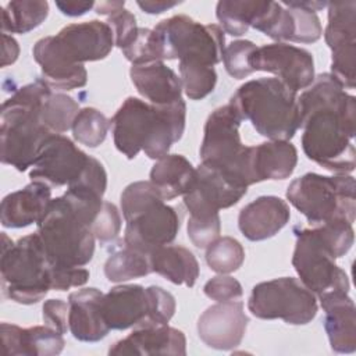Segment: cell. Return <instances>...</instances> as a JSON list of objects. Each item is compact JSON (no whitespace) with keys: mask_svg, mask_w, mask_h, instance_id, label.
<instances>
[{"mask_svg":"<svg viewBox=\"0 0 356 356\" xmlns=\"http://www.w3.org/2000/svg\"><path fill=\"white\" fill-rule=\"evenodd\" d=\"M302 149L306 157L335 174L356 167V99L330 72L318 74L298 96Z\"/></svg>","mask_w":356,"mask_h":356,"instance_id":"obj_1","label":"cell"},{"mask_svg":"<svg viewBox=\"0 0 356 356\" xmlns=\"http://www.w3.org/2000/svg\"><path fill=\"white\" fill-rule=\"evenodd\" d=\"M185 121L186 104L182 99L156 106L129 96L111 118L114 145L129 160L140 150L149 159L159 160L182 138Z\"/></svg>","mask_w":356,"mask_h":356,"instance_id":"obj_2","label":"cell"},{"mask_svg":"<svg viewBox=\"0 0 356 356\" xmlns=\"http://www.w3.org/2000/svg\"><path fill=\"white\" fill-rule=\"evenodd\" d=\"M51 88L36 79L19 88L1 104V163L24 172L35 163L43 143L53 135L42 121V108Z\"/></svg>","mask_w":356,"mask_h":356,"instance_id":"obj_3","label":"cell"},{"mask_svg":"<svg viewBox=\"0 0 356 356\" xmlns=\"http://www.w3.org/2000/svg\"><path fill=\"white\" fill-rule=\"evenodd\" d=\"M228 103L270 140H291L300 128L298 95L278 78L248 81Z\"/></svg>","mask_w":356,"mask_h":356,"instance_id":"obj_4","label":"cell"},{"mask_svg":"<svg viewBox=\"0 0 356 356\" xmlns=\"http://www.w3.org/2000/svg\"><path fill=\"white\" fill-rule=\"evenodd\" d=\"M120 203L127 222L124 243L128 248L149 256L175 239L181 217L174 207L164 203L150 181H136L125 186Z\"/></svg>","mask_w":356,"mask_h":356,"instance_id":"obj_5","label":"cell"},{"mask_svg":"<svg viewBox=\"0 0 356 356\" xmlns=\"http://www.w3.org/2000/svg\"><path fill=\"white\" fill-rule=\"evenodd\" d=\"M93 220L89 210L65 193L51 200L36 234L54 266L82 267L93 259Z\"/></svg>","mask_w":356,"mask_h":356,"instance_id":"obj_6","label":"cell"},{"mask_svg":"<svg viewBox=\"0 0 356 356\" xmlns=\"http://www.w3.org/2000/svg\"><path fill=\"white\" fill-rule=\"evenodd\" d=\"M50 261L39 235L31 234L13 242L1 232V291L19 305L40 302L51 289Z\"/></svg>","mask_w":356,"mask_h":356,"instance_id":"obj_7","label":"cell"},{"mask_svg":"<svg viewBox=\"0 0 356 356\" xmlns=\"http://www.w3.org/2000/svg\"><path fill=\"white\" fill-rule=\"evenodd\" d=\"M286 199L314 225L335 220L353 224L356 217L355 178L352 175L327 177L307 172L288 185Z\"/></svg>","mask_w":356,"mask_h":356,"instance_id":"obj_8","label":"cell"},{"mask_svg":"<svg viewBox=\"0 0 356 356\" xmlns=\"http://www.w3.org/2000/svg\"><path fill=\"white\" fill-rule=\"evenodd\" d=\"M242 118L228 103L207 117L200 145L202 163L218 170L232 184L248 188L253 185L250 150L241 140Z\"/></svg>","mask_w":356,"mask_h":356,"instance_id":"obj_9","label":"cell"},{"mask_svg":"<svg viewBox=\"0 0 356 356\" xmlns=\"http://www.w3.org/2000/svg\"><path fill=\"white\" fill-rule=\"evenodd\" d=\"M175 309V298L157 285H117L102 299L106 324L118 331L168 324Z\"/></svg>","mask_w":356,"mask_h":356,"instance_id":"obj_10","label":"cell"},{"mask_svg":"<svg viewBox=\"0 0 356 356\" xmlns=\"http://www.w3.org/2000/svg\"><path fill=\"white\" fill-rule=\"evenodd\" d=\"M161 42L164 60H179L214 67L222 61L225 32L216 24H200L178 14L153 28Z\"/></svg>","mask_w":356,"mask_h":356,"instance_id":"obj_11","label":"cell"},{"mask_svg":"<svg viewBox=\"0 0 356 356\" xmlns=\"http://www.w3.org/2000/svg\"><path fill=\"white\" fill-rule=\"evenodd\" d=\"M293 234L292 266L302 284L318 299L331 293H349V278L335 263L337 256L318 228L295 227Z\"/></svg>","mask_w":356,"mask_h":356,"instance_id":"obj_12","label":"cell"},{"mask_svg":"<svg viewBox=\"0 0 356 356\" xmlns=\"http://www.w3.org/2000/svg\"><path fill=\"white\" fill-rule=\"evenodd\" d=\"M248 309L261 320L281 318L286 324L305 325L316 317L318 306L316 295L300 280L281 277L256 284Z\"/></svg>","mask_w":356,"mask_h":356,"instance_id":"obj_13","label":"cell"},{"mask_svg":"<svg viewBox=\"0 0 356 356\" xmlns=\"http://www.w3.org/2000/svg\"><path fill=\"white\" fill-rule=\"evenodd\" d=\"M324 39L331 50V72L345 89L356 82V1L328 3Z\"/></svg>","mask_w":356,"mask_h":356,"instance_id":"obj_14","label":"cell"},{"mask_svg":"<svg viewBox=\"0 0 356 356\" xmlns=\"http://www.w3.org/2000/svg\"><path fill=\"white\" fill-rule=\"evenodd\" d=\"M90 156L82 152L70 138L53 134L42 146L31 167L29 178L42 181L50 186H70L89 163Z\"/></svg>","mask_w":356,"mask_h":356,"instance_id":"obj_15","label":"cell"},{"mask_svg":"<svg viewBox=\"0 0 356 356\" xmlns=\"http://www.w3.org/2000/svg\"><path fill=\"white\" fill-rule=\"evenodd\" d=\"M250 67L253 71L277 75L295 92L309 88L316 76L310 51L280 42L256 47L250 56Z\"/></svg>","mask_w":356,"mask_h":356,"instance_id":"obj_16","label":"cell"},{"mask_svg":"<svg viewBox=\"0 0 356 356\" xmlns=\"http://www.w3.org/2000/svg\"><path fill=\"white\" fill-rule=\"evenodd\" d=\"M246 192L248 188L232 184L214 167L200 163L192 188L184 195V203L192 217H213L236 204Z\"/></svg>","mask_w":356,"mask_h":356,"instance_id":"obj_17","label":"cell"},{"mask_svg":"<svg viewBox=\"0 0 356 356\" xmlns=\"http://www.w3.org/2000/svg\"><path fill=\"white\" fill-rule=\"evenodd\" d=\"M53 39L61 54L74 64L103 60L115 44L110 25L97 19L70 24Z\"/></svg>","mask_w":356,"mask_h":356,"instance_id":"obj_18","label":"cell"},{"mask_svg":"<svg viewBox=\"0 0 356 356\" xmlns=\"http://www.w3.org/2000/svg\"><path fill=\"white\" fill-rule=\"evenodd\" d=\"M256 31L280 43H314L323 35L320 18L314 11L270 1Z\"/></svg>","mask_w":356,"mask_h":356,"instance_id":"obj_19","label":"cell"},{"mask_svg":"<svg viewBox=\"0 0 356 356\" xmlns=\"http://www.w3.org/2000/svg\"><path fill=\"white\" fill-rule=\"evenodd\" d=\"M249 317L239 300L218 302L197 318V334L204 345L217 350L236 348L246 332Z\"/></svg>","mask_w":356,"mask_h":356,"instance_id":"obj_20","label":"cell"},{"mask_svg":"<svg viewBox=\"0 0 356 356\" xmlns=\"http://www.w3.org/2000/svg\"><path fill=\"white\" fill-rule=\"evenodd\" d=\"M108 355H186L185 334L168 324L139 327L114 342Z\"/></svg>","mask_w":356,"mask_h":356,"instance_id":"obj_21","label":"cell"},{"mask_svg":"<svg viewBox=\"0 0 356 356\" xmlns=\"http://www.w3.org/2000/svg\"><path fill=\"white\" fill-rule=\"evenodd\" d=\"M291 210L278 196H259L238 216V228L249 241H264L277 235L289 221Z\"/></svg>","mask_w":356,"mask_h":356,"instance_id":"obj_22","label":"cell"},{"mask_svg":"<svg viewBox=\"0 0 356 356\" xmlns=\"http://www.w3.org/2000/svg\"><path fill=\"white\" fill-rule=\"evenodd\" d=\"M51 200V186L42 181H32L22 189L4 196L0 206L1 225L6 228H25L38 224Z\"/></svg>","mask_w":356,"mask_h":356,"instance_id":"obj_23","label":"cell"},{"mask_svg":"<svg viewBox=\"0 0 356 356\" xmlns=\"http://www.w3.org/2000/svg\"><path fill=\"white\" fill-rule=\"evenodd\" d=\"M103 292L97 288H83L68 296V327L72 337L82 342L103 339L110 328L102 310Z\"/></svg>","mask_w":356,"mask_h":356,"instance_id":"obj_24","label":"cell"},{"mask_svg":"<svg viewBox=\"0 0 356 356\" xmlns=\"http://www.w3.org/2000/svg\"><path fill=\"white\" fill-rule=\"evenodd\" d=\"M1 342L4 353L11 356H56L65 345L63 334L47 324L21 328L1 323Z\"/></svg>","mask_w":356,"mask_h":356,"instance_id":"obj_25","label":"cell"},{"mask_svg":"<svg viewBox=\"0 0 356 356\" xmlns=\"http://www.w3.org/2000/svg\"><path fill=\"white\" fill-rule=\"evenodd\" d=\"M32 54L42 68V78L51 89L72 90L83 88L88 82V71L83 64L68 61L57 49L53 36L39 39Z\"/></svg>","mask_w":356,"mask_h":356,"instance_id":"obj_26","label":"cell"},{"mask_svg":"<svg viewBox=\"0 0 356 356\" xmlns=\"http://www.w3.org/2000/svg\"><path fill=\"white\" fill-rule=\"evenodd\" d=\"M325 313L324 330L337 353L356 350V307L348 293H331L318 299Z\"/></svg>","mask_w":356,"mask_h":356,"instance_id":"obj_27","label":"cell"},{"mask_svg":"<svg viewBox=\"0 0 356 356\" xmlns=\"http://www.w3.org/2000/svg\"><path fill=\"white\" fill-rule=\"evenodd\" d=\"M129 76L139 95L152 104L165 106L182 99L181 78L163 61L132 65Z\"/></svg>","mask_w":356,"mask_h":356,"instance_id":"obj_28","label":"cell"},{"mask_svg":"<svg viewBox=\"0 0 356 356\" xmlns=\"http://www.w3.org/2000/svg\"><path fill=\"white\" fill-rule=\"evenodd\" d=\"M298 164V150L289 140H268L250 150V172L253 184L285 179Z\"/></svg>","mask_w":356,"mask_h":356,"instance_id":"obj_29","label":"cell"},{"mask_svg":"<svg viewBox=\"0 0 356 356\" xmlns=\"http://www.w3.org/2000/svg\"><path fill=\"white\" fill-rule=\"evenodd\" d=\"M196 168L182 154H165L150 170V182L163 200L184 196L192 188Z\"/></svg>","mask_w":356,"mask_h":356,"instance_id":"obj_30","label":"cell"},{"mask_svg":"<svg viewBox=\"0 0 356 356\" xmlns=\"http://www.w3.org/2000/svg\"><path fill=\"white\" fill-rule=\"evenodd\" d=\"M152 273H157L175 285L192 288L199 277L195 254L181 245H165L149 254Z\"/></svg>","mask_w":356,"mask_h":356,"instance_id":"obj_31","label":"cell"},{"mask_svg":"<svg viewBox=\"0 0 356 356\" xmlns=\"http://www.w3.org/2000/svg\"><path fill=\"white\" fill-rule=\"evenodd\" d=\"M49 15V3L43 0H13L1 8L3 33H28L42 25Z\"/></svg>","mask_w":356,"mask_h":356,"instance_id":"obj_32","label":"cell"},{"mask_svg":"<svg viewBox=\"0 0 356 356\" xmlns=\"http://www.w3.org/2000/svg\"><path fill=\"white\" fill-rule=\"evenodd\" d=\"M267 1L257 0H221L217 3L216 15L224 32L231 36H242L253 28Z\"/></svg>","mask_w":356,"mask_h":356,"instance_id":"obj_33","label":"cell"},{"mask_svg":"<svg viewBox=\"0 0 356 356\" xmlns=\"http://www.w3.org/2000/svg\"><path fill=\"white\" fill-rule=\"evenodd\" d=\"M152 273L149 256L128 248L124 241L122 246L114 248L104 263V275L111 282H124Z\"/></svg>","mask_w":356,"mask_h":356,"instance_id":"obj_34","label":"cell"},{"mask_svg":"<svg viewBox=\"0 0 356 356\" xmlns=\"http://www.w3.org/2000/svg\"><path fill=\"white\" fill-rule=\"evenodd\" d=\"M111 127V120H108L103 113L95 107L81 108L72 122V136L81 145L88 147L100 146Z\"/></svg>","mask_w":356,"mask_h":356,"instance_id":"obj_35","label":"cell"},{"mask_svg":"<svg viewBox=\"0 0 356 356\" xmlns=\"http://www.w3.org/2000/svg\"><path fill=\"white\" fill-rule=\"evenodd\" d=\"M245 260L242 243L232 236H218L206 248V263L218 274L236 271Z\"/></svg>","mask_w":356,"mask_h":356,"instance_id":"obj_36","label":"cell"},{"mask_svg":"<svg viewBox=\"0 0 356 356\" xmlns=\"http://www.w3.org/2000/svg\"><path fill=\"white\" fill-rule=\"evenodd\" d=\"M79 104L64 93H51L42 108V121L53 134H64L72 128Z\"/></svg>","mask_w":356,"mask_h":356,"instance_id":"obj_37","label":"cell"},{"mask_svg":"<svg viewBox=\"0 0 356 356\" xmlns=\"http://www.w3.org/2000/svg\"><path fill=\"white\" fill-rule=\"evenodd\" d=\"M182 90L191 100H202L209 96L217 83V72L214 67L179 61Z\"/></svg>","mask_w":356,"mask_h":356,"instance_id":"obj_38","label":"cell"},{"mask_svg":"<svg viewBox=\"0 0 356 356\" xmlns=\"http://www.w3.org/2000/svg\"><path fill=\"white\" fill-rule=\"evenodd\" d=\"M122 54L132 65L164 60L160 38L154 29L149 28H139L131 43L122 49Z\"/></svg>","mask_w":356,"mask_h":356,"instance_id":"obj_39","label":"cell"},{"mask_svg":"<svg viewBox=\"0 0 356 356\" xmlns=\"http://www.w3.org/2000/svg\"><path fill=\"white\" fill-rule=\"evenodd\" d=\"M256 44L250 40L239 39L231 42L222 54V63L225 71L235 79H243L253 74L250 67V56L256 50Z\"/></svg>","mask_w":356,"mask_h":356,"instance_id":"obj_40","label":"cell"},{"mask_svg":"<svg viewBox=\"0 0 356 356\" xmlns=\"http://www.w3.org/2000/svg\"><path fill=\"white\" fill-rule=\"evenodd\" d=\"M121 231V214L115 204L104 200L100 211L97 213L93 224L92 232L97 241L102 243L113 242Z\"/></svg>","mask_w":356,"mask_h":356,"instance_id":"obj_41","label":"cell"},{"mask_svg":"<svg viewBox=\"0 0 356 356\" xmlns=\"http://www.w3.org/2000/svg\"><path fill=\"white\" fill-rule=\"evenodd\" d=\"M188 236L191 242L199 248L206 249L211 242H214L221 232L220 216L213 217H189L188 220Z\"/></svg>","mask_w":356,"mask_h":356,"instance_id":"obj_42","label":"cell"},{"mask_svg":"<svg viewBox=\"0 0 356 356\" xmlns=\"http://www.w3.org/2000/svg\"><path fill=\"white\" fill-rule=\"evenodd\" d=\"M106 22L113 29L115 46L121 50L131 43V40L135 38L139 29V26L136 25L135 15L125 7L117 10L114 14L107 17Z\"/></svg>","mask_w":356,"mask_h":356,"instance_id":"obj_43","label":"cell"},{"mask_svg":"<svg viewBox=\"0 0 356 356\" xmlns=\"http://www.w3.org/2000/svg\"><path fill=\"white\" fill-rule=\"evenodd\" d=\"M203 292L207 298L217 302H228V300H238L243 295L242 285L238 280L231 275H216L209 280L204 286Z\"/></svg>","mask_w":356,"mask_h":356,"instance_id":"obj_44","label":"cell"},{"mask_svg":"<svg viewBox=\"0 0 356 356\" xmlns=\"http://www.w3.org/2000/svg\"><path fill=\"white\" fill-rule=\"evenodd\" d=\"M89 271L83 267L54 266L51 270V289L67 291L74 286H82L89 280Z\"/></svg>","mask_w":356,"mask_h":356,"instance_id":"obj_45","label":"cell"},{"mask_svg":"<svg viewBox=\"0 0 356 356\" xmlns=\"http://www.w3.org/2000/svg\"><path fill=\"white\" fill-rule=\"evenodd\" d=\"M68 310L70 305L61 299L46 300L42 307V317L44 324L56 328L61 334H65L67 331H70Z\"/></svg>","mask_w":356,"mask_h":356,"instance_id":"obj_46","label":"cell"},{"mask_svg":"<svg viewBox=\"0 0 356 356\" xmlns=\"http://www.w3.org/2000/svg\"><path fill=\"white\" fill-rule=\"evenodd\" d=\"M57 8L68 17H81L92 10L96 4L95 1H56Z\"/></svg>","mask_w":356,"mask_h":356,"instance_id":"obj_47","label":"cell"},{"mask_svg":"<svg viewBox=\"0 0 356 356\" xmlns=\"http://www.w3.org/2000/svg\"><path fill=\"white\" fill-rule=\"evenodd\" d=\"M1 40H3L1 67H7L17 61L19 56V46H18V42L11 35H7V33H1Z\"/></svg>","mask_w":356,"mask_h":356,"instance_id":"obj_48","label":"cell"},{"mask_svg":"<svg viewBox=\"0 0 356 356\" xmlns=\"http://www.w3.org/2000/svg\"><path fill=\"white\" fill-rule=\"evenodd\" d=\"M136 4L147 14H161L177 4L178 1H164V0H145V1H136Z\"/></svg>","mask_w":356,"mask_h":356,"instance_id":"obj_49","label":"cell"},{"mask_svg":"<svg viewBox=\"0 0 356 356\" xmlns=\"http://www.w3.org/2000/svg\"><path fill=\"white\" fill-rule=\"evenodd\" d=\"M125 6V1H100L95 6V11L99 15H106L110 17L114 14L117 10L122 8Z\"/></svg>","mask_w":356,"mask_h":356,"instance_id":"obj_50","label":"cell"},{"mask_svg":"<svg viewBox=\"0 0 356 356\" xmlns=\"http://www.w3.org/2000/svg\"><path fill=\"white\" fill-rule=\"evenodd\" d=\"M284 4L286 6H292V7H299V8H305V10H309V11H318V10H323L328 6L327 1H310V0H306V1H282Z\"/></svg>","mask_w":356,"mask_h":356,"instance_id":"obj_51","label":"cell"}]
</instances>
